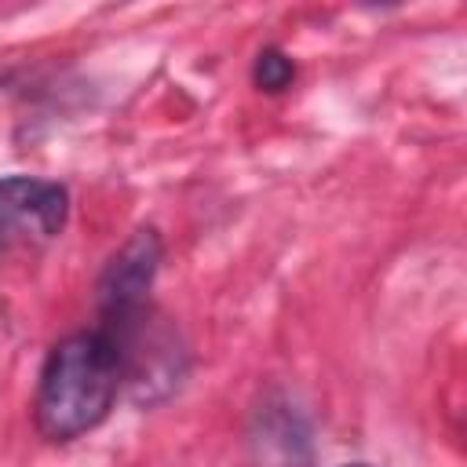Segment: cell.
I'll list each match as a JSON object with an SVG mask.
<instances>
[{
	"instance_id": "6da1fadb",
	"label": "cell",
	"mask_w": 467,
	"mask_h": 467,
	"mask_svg": "<svg viewBox=\"0 0 467 467\" xmlns=\"http://www.w3.org/2000/svg\"><path fill=\"white\" fill-rule=\"evenodd\" d=\"M120 394L124 372L117 343L99 325L77 328L55 339L44 354L33 394V427L47 445H69L102 427Z\"/></svg>"
},
{
	"instance_id": "7a4b0ae2",
	"label": "cell",
	"mask_w": 467,
	"mask_h": 467,
	"mask_svg": "<svg viewBox=\"0 0 467 467\" xmlns=\"http://www.w3.org/2000/svg\"><path fill=\"white\" fill-rule=\"evenodd\" d=\"M95 325L117 343L124 394L139 409H153L168 401L190 372V350L179 328L153 306H139L117 317H95Z\"/></svg>"
},
{
	"instance_id": "3957f363",
	"label": "cell",
	"mask_w": 467,
	"mask_h": 467,
	"mask_svg": "<svg viewBox=\"0 0 467 467\" xmlns=\"http://www.w3.org/2000/svg\"><path fill=\"white\" fill-rule=\"evenodd\" d=\"M161 259H164L161 230L157 226L131 230V237L102 263V274L95 281V317H117L153 303L150 292H153Z\"/></svg>"
},
{
	"instance_id": "277c9868",
	"label": "cell",
	"mask_w": 467,
	"mask_h": 467,
	"mask_svg": "<svg viewBox=\"0 0 467 467\" xmlns=\"http://www.w3.org/2000/svg\"><path fill=\"white\" fill-rule=\"evenodd\" d=\"M252 456L259 467H310V427L285 398H266L252 420Z\"/></svg>"
},
{
	"instance_id": "5b68a950",
	"label": "cell",
	"mask_w": 467,
	"mask_h": 467,
	"mask_svg": "<svg viewBox=\"0 0 467 467\" xmlns=\"http://www.w3.org/2000/svg\"><path fill=\"white\" fill-rule=\"evenodd\" d=\"M0 204L44 241L58 237L69 223V190L58 179L40 175H0Z\"/></svg>"
},
{
	"instance_id": "8992f818",
	"label": "cell",
	"mask_w": 467,
	"mask_h": 467,
	"mask_svg": "<svg viewBox=\"0 0 467 467\" xmlns=\"http://www.w3.org/2000/svg\"><path fill=\"white\" fill-rule=\"evenodd\" d=\"M292 84H296V58L277 44L259 47L252 58V88L263 95H281Z\"/></svg>"
},
{
	"instance_id": "52a82bcc",
	"label": "cell",
	"mask_w": 467,
	"mask_h": 467,
	"mask_svg": "<svg viewBox=\"0 0 467 467\" xmlns=\"http://www.w3.org/2000/svg\"><path fill=\"white\" fill-rule=\"evenodd\" d=\"M22 234H26V226H22V223H18V219L0 204V252H7Z\"/></svg>"
},
{
	"instance_id": "ba28073f",
	"label": "cell",
	"mask_w": 467,
	"mask_h": 467,
	"mask_svg": "<svg viewBox=\"0 0 467 467\" xmlns=\"http://www.w3.org/2000/svg\"><path fill=\"white\" fill-rule=\"evenodd\" d=\"M339 467H372V463H365V460H354V463H339Z\"/></svg>"
}]
</instances>
